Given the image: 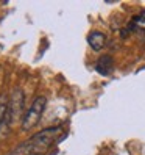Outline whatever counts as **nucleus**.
I'll return each mask as SVG.
<instances>
[{"mask_svg":"<svg viewBox=\"0 0 145 155\" xmlns=\"http://www.w3.org/2000/svg\"><path fill=\"white\" fill-rule=\"evenodd\" d=\"M62 133V127H50V129H44L33 135L30 140L24 141L10 153V155H39L45 153L53 144L56 143L59 135Z\"/></svg>","mask_w":145,"mask_h":155,"instance_id":"1","label":"nucleus"},{"mask_svg":"<svg viewBox=\"0 0 145 155\" xmlns=\"http://www.w3.org/2000/svg\"><path fill=\"white\" fill-rule=\"evenodd\" d=\"M45 107H47V99H45L44 96H39V97H36L33 100L31 107L28 108V111L25 113L24 119H22V130L24 132H28V130L34 129V127L39 124Z\"/></svg>","mask_w":145,"mask_h":155,"instance_id":"2","label":"nucleus"},{"mask_svg":"<svg viewBox=\"0 0 145 155\" xmlns=\"http://www.w3.org/2000/svg\"><path fill=\"white\" fill-rule=\"evenodd\" d=\"M24 104H25V94L20 88H16L11 94V99H10V104H8V110H10V116L13 114V117H17L20 116L22 113V108H24Z\"/></svg>","mask_w":145,"mask_h":155,"instance_id":"3","label":"nucleus"},{"mask_svg":"<svg viewBox=\"0 0 145 155\" xmlns=\"http://www.w3.org/2000/svg\"><path fill=\"white\" fill-rule=\"evenodd\" d=\"M87 44L90 45V49L95 50V52L102 50L105 47V44H106L105 33H102V31H90L87 35Z\"/></svg>","mask_w":145,"mask_h":155,"instance_id":"4","label":"nucleus"},{"mask_svg":"<svg viewBox=\"0 0 145 155\" xmlns=\"http://www.w3.org/2000/svg\"><path fill=\"white\" fill-rule=\"evenodd\" d=\"M97 72L102 75H108L112 71V58L109 55H103L102 58H98L97 66H95Z\"/></svg>","mask_w":145,"mask_h":155,"instance_id":"5","label":"nucleus"},{"mask_svg":"<svg viewBox=\"0 0 145 155\" xmlns=\"http://www.w3.org/2000/svg\"><path fill=\"white\" fill-rule=\"evenodd\" d=\"M134 28H140V30H145V11L140 13L137 17H134L131 21L128 30H134Z\"/></svg>","mask_w":145,"mask_h":155,"instance_id":"6","label":"nucleus"}]
</instances>
